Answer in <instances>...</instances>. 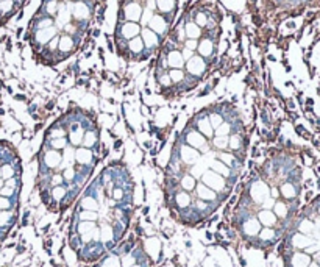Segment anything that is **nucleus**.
Returning <instances> with one entry per match:
<instances>
[{"label":"nucleus","mask_w":320,"mask_h":267,"mask_svg":"<svg viewBox=\"0 0 320 267\" xmlns=\"http://www.w3.org/2000/svg\"><path fill=\"white\" fill-rule=\"evenodd\" d=\"M14 153L13 145L8 142H0V242L6 237L8 232L17 219V205H19V189L21 175L11 178H3L2 164L10 155Z\"/></svg>","instance_id":"1"},{"label":"nucleus","mask_w":320,"mask_h":267,"mask_svg":"<svg viewBox=\"0 0 320 267\" xmlns=\"http://www.w3.org/2000/svg\"><path fill=\"white\" fill-rule=\"evenodd\" d=\"M96 267H150V260L139 242L128 241L106 252Z\"/></svg>","instance_id":"2"},{"label":"nucleus","mask_w":320,"mask_h":267,"mask_svg":"<svg viewBox=\"0 0 320 267\" xmlns=\"http://www.w3.org/2000/svg\"><path fill=\"white\" fill-rule=\"evenodd\" d=\"M200 181H202L205 186H208L209 189H213L216 194H219L222 201L228 197V194H230V191H231V185L222 177V175H219L209 169L202 175Z\"/></svg>","instance_id":"3"},{"label":"nucleus","mask_w":320,"mask_h":267,"mask_svg":"<svg viewBox=\"0 0 320 267\" xmlns=\"http://www.w3.org/2000/svg\"><path fill=\"white\" fill-rule=\"evenodd\" d=\"M144 8L141 6V3L138 0H128L125 3V6L121 10V16L122 19H125L127 22H138L141 21V14H142Z\"/></svg>","instance_id":"4"},{"label":"nucleus","mask_w":320,"mask_h":267,"mask_svg":"<svg viewBox=\"0 0 320 267\" xmlns=\"http://www.w3.org/2000/svg\"><path fill=\"white\" fill-rule=\"evenodd\" d=\"M142 27L138 22H124L122 25L119 24L117 25V30H116V39H124V41H130L136 36L141 34Z\"/></svg>","instance_id":"5"},{"label":"nucleus","mask_w":320,"mask_h":267,"mask_svg":"<svg viewBox=\"0 0 320 267\" xmlns=\"http://www.w3.org/2000/svg\"><path fill=\"white\" fill-rule=\"evenodd\" d=\"M178 160L181 161L183 166H191L195 164L200 158H202V153L197 149H192L188 144H178V152H177Z\"/></svg>","instance_id":"6"},{"label":"nucleus","mask_w":320,"mask_h":267,"mask_svg":"<svg viewBox=\"0 0 320 267\" xmlns=\"http://www.w3.org/2000/svg\"><path fill=\"white\" fill-rule=\"evenodd\" d=\"M185 67H186V75H192V77H202L203 73L208 69V63L205 58H202L200 55H194L191 60H188L185 63Z\"/></svg>","instance_id":"7"},{"label":"nucleus","mask_w":320,"mask_h":267,"mask_svg":"<svg viewBox=\"0 0 320 267\" xmlns=\"http://www.w3.org/2000/svg\"><path fill=\"white\" fill-rule=\"evenodd\" d=\"M63 163V153L60 150H44L41 156V170L44 169H58Z\"/></svg>","instance_id":"8"},{"label":"nucleus","mask_w":320,"mask_h":267,"mask_svg":"<svg viewBox=\"0 0 320 267\" xmlns=\"http://www.w3.org/2000/svg\"><path fill=\"white\" fill-rule=\"evenodd\" d=\"M91 14H93V8L91 5H88V2L85 0H77L74 2V6H72V16L74 19L80 24H85L91 19Z\"/></svg>","instance_id":"9"},{"label":"nucleus","mask_w":320,"mask_h":267,"mask_svg":"<svg viewBox=\"0 0 320 267\" xmlns=\"http://www.w3.org/2000/svg\"><path fill=\"white\" fill-rule=\"evenodd\" d=\"M169 25L170 24L167 21V17H164L162 14H153V17L147 25V29H150L152 32L157 33L160 38H162V36H166V33L169 32Z\"/></svg>","instance_id":"10"},{"label":"nucleus","mask_w":320,"mask_h":267,"mask_svg":"<svg viewBox=\"0 0 320 267\" xmlns=\"http://www.w3.org/2000/svg\"><path fill=\"white\" fill-rule=\"evenodd\" d=\"M141 38H142V42H144V47H145V50H149V53L150 52H153V50H157L158 47H160V44H161V38L160 36L155 33V32H152L150 29H142L141 30Z\"/></svg>","instance_id":"11"},{"label":"nucleus","mask_w":320,"mask_h":267,"mask_svg":"<svg viewBox=\"0 0 320 267\" xmlns=\"http://www.w3.org/2000/svg\"><path fill=\"white\" fill-rule=\"evenodd\" d=\"M280 189V194H281V199L283 200H288V201H292V200H298V194H300V189H298V185L294 181H285L281 183L278 186Z\"/></svg>","instance_id":"12"},{"label":"nucleus","mask_w":320,"mask_h":267,"mask_svg":"<svg viewBox=\"0 0 320 267\" xmlns=\"http://www.w3.org/2000/svg\"><path fill=\"white\" fill-rule=\"evenodd\" d=\"M75 163L78 166H83V167H93V161H94V152L86 147H77L75 153H74Z\"/></svg>","instance_id":"13"},{"label":"nucleus","mask_w":320,"mask_h":267,"mask_svg":"<svg viewBox=\"0 0 320 267\" xmlns=\"http://www.w3.org/2000/svg\"><path fill=\"white\" fill-rule=\"evenodd\" d=\"M58 33H60V30L55 25H52V27H47V29L36 30L34 34H33V38H34V42L38 45H47Z\"/></svg>","instance_id":"14"},{"label":"nucleus","mask_w":320,"mask_h":267,"mask_svg":"<svg viewBox=\"0 0 320 267\" xmlns=\"http://www.w3.org/2000/svg\"><path fill=\"white\" fill-rule=\"evenodd\" d=\"M185 144H188L189 147H192V149H203V147L208 144V139L202 134V133H198L197 130H188L186 134H185Z\"/></svg>","instance_id":"15"},{"label":"nucleus","mask_w":320,"mask_h":267,"mask_svg":"<svg viewBox=\"0 0 320 267\" xmlns=\"http://www.w3.org/2000/svg\"><path fill=\"white\" fill-rule=\"evenodd\" d=\"M77 38H74V36H69V34H61L60 36V42H58V53L63 55V58H66L69 53H72L75 50L77 47Z\"/></svg>","instance_id":"16"},{"label":"nucleus","mask_w":320,"mask_h":267,"mask_svg":"<svg viewBox=\"0 0 320 267\" xmlns=\"http://www.w3.org/2000/svg\"><path fill=\"white\" fill-rule=\"evenodd\" d=\"M197 52L202 58L205 60H209L214 57L216 53V42L213 38H203L198 41V47H197Z\"/></svg>","instance_id":"17"},{"label":"nucleus","mask_w":320,"mask_h":267,"mask_svg":"<svg viewBox=\"0 0 320 267\" xmlns=\"http://www.w3.org/2000/svg\"><path fill=\"white\" fill-rule=\"evenodd\" d=\"M164 58H166V64H167L169 69H183L185 67V60H183L181 52L178 49L166 52Z\"/></svg>","instance_id":"18"},{"label":"nucleus","mask_w":320,"mask_h":267,"mask_svg":"<svg viewBox=\"0 0 320 267\" xmlns=\"http://www.w3.org/2000/svg\"><path fill=\"white\" fill-rule=\"evenodd\" d=\"M127 49H128V52H130L131 55H134V57L142 55L141 60L149 58V53H145V47H144V42H142L141 36H136V38L127 41Z\"/></svg>","instance_id":"19"},{"label":"nucleus","mask_w":320,"mask_h":267,"mask_svg":"<svg viewBox=\"0 0 320 267\" xmlns=\"http://www.w3.org/2000/svg\"><path fill=\"white\" fill-rule=\"evenodd\" d=\"M197 132L202 133L208 141H211L214 137V128L211 127V122H209L208 114H202L197 119Z\"/></svg>","instance_id":"20"},{"label":"nucleus","mask_w":320,"mask_h":267,"mask_svg":"<svg viewBox=\"0 0 320 267\" xmlns=\"http://www.w3.org/2000/svg\"><path fill=\"white\" fill-rule=\"evenodd\" d=\"M183 30H185L186 39H195V41H198V39L203 36V30L200 29V27H198L194 21L186 22L185 29H183Z\"/></svg>","instance_id":"21"},{"label":"nucleus","mask_w":320,"mask_h":267,"mask_svg":"<svg viewBox=\"0 0 320 267\" xmlns=\"http://www.w3.org/2000/svg\"><path fill=\"white\" fill-rule=\"evenodd\" d=\"M177 8V0H157V10L166 17L173 16V11Z\"/></svg>","instance_id":"22"},{"label":"nucleus","mask_w":320,"mask_h":267,"mask_svg":"<svg viewBox=\"0 0 320 267\" xmlns=\"http://www.w3.org/2000/svg\"><path fill=\"white\" fill-rule=\"evenodd\" d=\"M55 25V19L50 16H38L36 19L32 22V27H34V32L36 30H42V29H47V27Z\"/></svg>","instance_id":"23"},{"label":"nucleus","mask_w":320,"mask_h":267,"mask_svg":"<svg viewBox=\"0 0 320 267\" xmlns=\"http://www.w3.org/2000/svg\"><path fill=\"white\" fill-rule=\"evenodd\" d=\"M209 144L213 145V149L216 152H226L228 150V136H214Z\"/></svg>","instance_id":"24"},{"label":"nucleus","mask_w":320,"mask_h":267,"mask_svg":"<svg viewBox=\"0 0 320 267\" xmlns=\"http://www.w3.org/2000/svg\"><path fill=\"white\" fill-rule=\"evenodd\" d=\"M169 73V78L172 81V85H181L183 81L186 80V72L183 70V69H169L167 70Z\"/></svg>","instance_id":"25"},{"label":"nucleus","mask_w":320,"mask_h":267,"mask_svg":"<svg viewBox=\"0 0 320 267\" xmlns=\"http://www.w3.org/2000/svg\"><path fill=\"white\" fill-rule=\"evenodd\" d=\"M98 141V137H97V133L96 130H86L85 132V137H83V147H86V149H93V147L97 144Z\"/></svg>","instance_id":"26"},{"label":"nucleus","mask_w":320,"mask_h":267,"mask_svg":"<svg viewBox=\"0 0 320 267\" xmlns=\"http://www.w3.org/2000/svg\"><path fill=\"white\" fill-rule=\"evenodd\" d=\"M242 147V137L239 134H231V136H228V149H230V152H236V150H239Z\"/></svg>","instance_id":"27"},{"label":"nucleus","mask_w":320,"mask_h":267,"mask_svg":"<svg viewBox=\"0 0 320 267\" xmlns=\"http://www.w3.org/2000/svg\"><path fill=\"white\" fill-rule=\"evenodd\" d=\"M49 144L53 150H64L67 147V137H55V139H49Z\"/></svg>","instance_id":"28"},{"label":"nucleus","mask_w":320,"mask_h":267,"mask_svg":"<svg viewBox=\"0 0 320 267\" xmlns=\"http://www.w3.org/2000/svg\"><path fill=\"white\" fill-rule=\"evenodd\" d=\"M208 19H209V14H208V13H203V11H198V13L194 16V22L200 27V29H206Z\"/></svg>","instance_id":"29"},{"label":"nucleus","mask_w":320,"mask_h":267,"mask_svg":"<svg viewBox=\"0 0 320 267\" xmlns=\"http://www.w3.org/2000/svg\"><path fill=\"white\" fill-rule=\"evenodd\" d=\"M208 119H209V122H211V127L216 128L217 127H221L225 121H224V116H222V113H209L208 114Z\"/></svg>","instance_id":"30"},{"label":"nucleus","mask_w":320,"mask_h":267,"mask_svg":"<svg viewBox=\"0 0 320 267\" xmlns=\"http://www.w3.org/2000/svg\"><path fill=\"white\" fill-rule=\"evenodd\" d=\"M153 11H150V10H147V8H144L142 10V14H141V21H139V25L142 27V29H145V27L149 25V22H150V19L153 17Z\"/></svg>","instance_id":"31"},{"label":"nucleus","mask_w":320,"mask_h":267,"mask_svg":"<svg viewBox=\"0 0 320 267\" xmlns=\"http://www.w3.org/2000/svg\"><path fill=\"white\" fill-rule=\"evenodd\" d=\"M183 47H186V49H189L192 52H195L197 47H198V41H195V39H186L185 42H183Z\"/></svg>","instance_id":"32"},{"label":"nucleus","mask_w":320,"mask_h":267,"mask_svg":"<svg viewBox=\"0 0 320 267\" xmlns=\"http://www.w3.org/2000/svg\"><path fill=\"white\" fill-rule=\"evenodd\" d=\"M180 52H181V57H183V60H185V63H186L188 60H191V58H192V57H194V55H195L194 52H192V50H189V49H186V47H183V49H181Z\"/></svg>","instance_id":"33"},{"label":"nucleus","mask_w":320,"mask_h":267,"mask_svg":"<svg viewBox=\"0 0 320 267\" xmlns=\"http://www.w3.org/2000/svg\"><path fill=\"white\" fill-rule=\"evenodd\" d=\"M145 8L150 11H157V0H145Z\"/></svg>","instance_id":"34"}]
</instances>
